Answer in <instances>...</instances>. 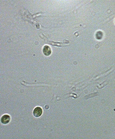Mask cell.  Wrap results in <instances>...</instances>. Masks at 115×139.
Instances as JSON below:
<instances>
[{"label":"cell","mask_w":115,"mask_h":139,"mask_svg":"<svg viewBox=\"0 0 115 139\" xmlns=\"http://www.w3.org/2000/svg\"><path fill=\"white\" fill-rule=\"evenodd\" d=\"M43 53L45 56H49L51 54V49L50 48V47L48 46V45L44 46Z\"/></svg>","instance_id":"obj_3"},{"label":"cell","mask_w":115,"mask_h":139,"mask_svg":"<svg viewBox=\"0 0 115 139\" xmlns=\"http://www.w3.org/2000/svg\"><path fill=\"white\" fill-rule=\"evenodd\" d=\"M42 114V109L40 107H36L33 110V116L35 117H40Z\"/></svg>","instance_id":"obj_1"},{"label":"cell","mask_w":115,"mask_h":139,"mask_svg":"<svg viewBox=\"0 0 115 139\" xmlns=\"http://www.w3.org/2000/svg\"><path fill=\"white\" fill-rule=\"evenodd\" d=\"M10 121V117L7 114L4 115L1 118V122L3 124H8Z\"/></svg>","instance_id":"obj_2"}]
</instances>
